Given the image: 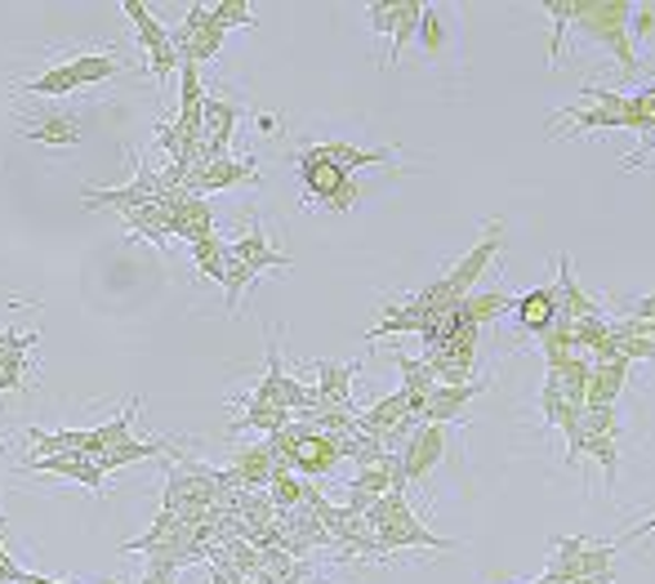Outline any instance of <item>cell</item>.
<instances>
[{
  "label": "cell",
  "mask_w": 655,
  "mask_h": 584,
  "mask_svg": "<svg viewBox=\"0 0 655 584\" xmlns=\"http://www.w3.org/2000/svg\"><path fill=\"white\" fill-rule=\"evenodd\" d=\"M366 522H371V535H375L380 553H397V548H451V540H442L429 526H420V517L411 513V504H406L402 491H389L384 500H375L371 513H366Z\"/></svg>",
  "instance_id": "obj_1"
},
{
  "label": "cell",
  "mask_w": 655,
  "mask_h": 584,
  "mask_svg": "<svg viewBox=\"0 0 655 584\" xmlns=\"http://www.w3.org/2000/svg\"><path fill=\"white\" fill-rule=\"evenodd\" d=\"M121 72H125V63L117 54H77V59H63V63L46 68L32 81H23L19 90L23 94H41V99H59V94H77V90H90L99 81H112Z\"/></svg>",
  "instance_id": "obj_2"
},
{
  "label": "cell",
  "mask_w": 655,
  "mask_h": 584,
  "mask_svg": "<svg viewBox=\"0 0 655 584\" xmlns=\"http://www.w3.org/2000/svg\"><path fill=\"white\" fill-rule=\"evenodd\" d=\"M299 179H303V192H308L312 201H321L325 210L344 214V210L357 205V183H353V174H344L335 161L316 157L312 148L299 152Z\"/></svg>",
  "instance_id": "obj_3"
},
{
  "label": "cell",
  "mask_w": 655,
  "mask_h": 584,
  "mask_svg": "<svg viewBox=\"0 0 655 584\" xmlns=\"http://www.w3.org/2000/svg\"><path fill=\"white\" fill-rule=\"evenodd\" d=\"M161 188H165L161 170L148 165V161H134V179L125 188H94V183H85L81 197H85V210H117V214H125V210H143V205L161 201Z\"/></svg>",
  "instance_id": "obj_4"
},
{
  "label": "cell",
  "mask_w": 655,
  "mask_h": 584,
  "mask_svg": "<svg viewBox=\"0 0 655 584\" xmlns=\"http://www.w3.org/2000/svg\"><path fill=\"white\" fill-rule=\"evenodd\" d=\"M125 19L134 23V32H139V41H143V50H148V72L165 85L174 72H179V50H174V41H170V28H161V19L143 6V0H125Z\"/></svg>",
  "instance_id": "obj_5"
},
{
  "label": "cell",
  "mask_w": 655,
  "mask_h": 584,
  "mask_svg": "<svg viewBox=\"0 0 655 584\" xmlns=\"http://www.w3.org/2000/svg\"><path fill=\"white\" fill-rule=\"evenodd\" d=\"M223 37H228V32L210 19V6H188L183 23L170 32V41H174V50H179V63H210V59H219Z\"/></svg>",
  "instance_id": "obj_6"
},
{
  "label": "cell",
  "mask_w": 655,
  "mask_h": 584,
  "mask_svg": "<svg viewBox=\"0 0 655 584\" xmlns=\"http://www.w3.org/2000/svg\"><path fill=\"white\" fill-rule=\"evenodd\" d=\"M290 424H294V446L285 455V469L294 477H325L340 464V442L331 433H316L312 424H299V420Z\"/></svg>",
  "instance_id": "obj_7"
},
{
  "label": "cell",
  "mask_w": 655,
  "mask_h": 584,
  "mask_svg": "<svg viewBox=\"0 0 655 584\" xmlns=\"http://www.w3.org/2000/svg\"><path fill=\"white\" fill-rule=\"evenodd\" d=\"M553 571L548 580L571 584V580H588V575H611V544H588V540H553Z\"/></svg>",
  "instance_id": "obj_8"
},
{
  "label": "cell",
  "mask_w": 655,
  "mask_h": 584,
  "mask_svg": "<svg viewBox=\"0 0 655 584\" xmlns=\"http://www.w3.org/2000/svg\"><path fill=\"white\" fill-rule=\"evenodd\" d=\"M259 179V165L245 161V157H205L196 170H188L183 179V192L192 197H210V192H228L236 183H254Z\"/></svg>",
  "instance_id": "obj_9"
},
{
  "label": "cell",
  "mask_w": 655,
  "mask_h": 584,
  "mask_svg": "<svg viewBox=\"0 0 655 584\" xmlns=\"http://www.w3.org/2000/svg\"><path fill=\"white\" fill-rule=\"evenodd\" d=\"M442 455H446V424H420V429L402 442V451H397L406 486H411V482H424V477L442 464Z\"/></svg>",
  "instance_id": "obj_10"
},
{
  "label": "cell",
  "mask_w": 655,
  "mask_h": 584,
  "mask_svg": "<svg viewBox=\"0 0 655 584\" xmlns=\"http://www.w3.org/2000/svg\"><path fill=\"white\" fill-rule=\"evenodd\" d=\"M23 469L28 473H50V477H63V482H81V486H90L94 495L103 491V482H108V473L99 469V460L94 455H85V451H72V455H50V460H23Z\"/></svg>",
  "instance_id": "obj_11"
},
{
  "label": "cell",
  "mask_w": 655,
  "mask_h": 584,
  "mask_svg": "<svg viewBox=\"0 0 655 584\" xmlns=\"http://www.w3.org/2000/svg\"><path fill=\"white\" fill-rule=\"evenodd\" d=\"M482 389H486L482 380H468V384H437V389L429 393V402L420 406L415 424H451V420H460L464 406H468Z\"/></svg>",
  "instance_id": "obj_12"
},
{
  "label": "cell",
  "mask_w": 655,
  "mask_h": 584,
  "mask_svg": "<svg viewBox=\"0 0 655 584\" xmlns=\"http://www.w3.org/2000/svg\"><path fill=\"white\" fill-rule=\"evenodd\" d=\"M241 121V108L232 99H219V94H205V108H201V130H205V152L210 157H232V130Z\"/></svg>",
  "instance_id": "obj_13"
},
{
  "label": "cell",
  "mask_w": 655,
  "mask_h": 584,
  "mask_svg": "<svg viewBox=\"0 0 655 584\" xmlns=\"http://www.w3.org/2000/svg\"><path fill=\"white\" fill-rule=\"evenodd\" d=\"M272 473H276V460H272L268 442H259V446H236V455H232V464H228V477H232L241 491H268Z\"/></svg>",
  "instance_id": "obj_14"
},
{
  "label": "cell",
  "mask_w": 655,
  "mask_h": 584,
  "mask_svg": "<svg viewBox=\"0 0 655 584\" xmlns=\"http://www.w3.org/2000/svg\"><path fill=\"white\" fill-rule=\"evenodd\" d=\"M316 406H335V411H357L353 406V366L349 362H321L316 366Z\"/></svg>",
  "instance_id": "obj_15"
},
{
  "label": "cell",
  "mask_w": 655,
  "mask_h": 584,
  "mask_svg": "<svg viewBox=\"0 0 655 584\" xmlns=\"http://www.w3.org/2000/svg\"><path fill=\"white\" fill-rule=\"evenodd\" d=\"M228 250H232V254H236V259H241L254 276H259V272H268V268H276V272H285V268H290V254H281V250H272V245H268V236H263L259 219H250V232H245L241 241H232Z\"/></svg>",
  "instance_id": "obj_16"
},
{
  "label": "cell",
  "mask_w": 655,
  "mask_h": 584,
  "mask_svg": "<svg viewBox=\"0 0 655 584\" xmlns=\"http://www.w3.org/2000/svg\"><path fill=\"white\" fill-rule=\"evenodd\" d=\"M28 139L32 143H46V148H72V143L85 139V125L72 112H46V117L28 121Z\"/></svg>",
  "instance_id": "obj_17"
},
{
  "label": "cell",
  "mask_w": 655,
  "mask_h": 584,
  "mask_svg": "<svg viewBox=\"0 0 655 584\" xmlns=\"http://www.w3.org/2000/svg\"><path fill=\"white\" fill-rule=\"evenodd\" d=\"M170 236H179V241H188V245H196V241H205V236H219V232H214V210H210V201H205V197H188V201L174 210V219H170Z\"/></svg>",
  "instance_id": "obj_18"
},
{
  "label": "cell",
  "mask_w": 655,
  "mask_h": 584,
  "mask_svg": "<svg viewBox=\"0 0 655 584\" xmlns=\"http://www.w3.org/2000/svg\"><path fill=\"white\" fill-rule=\"evenodd\" d=\"M513 313L522 322V331L531 335H544L557 318V285H544V290H531V295H517L513 300Z\"/></svg>",
  "instance_id": "obj_19"
},
{
  "label": "cell",
  "mask_w": 655,
  "mask_h": 584,
  "mask_svg": "<svg viewBox=\"0 0 655 584\" xmlns=\"http://www.w3.org/2000/svg\"><path fill=\"white\" fill-rule=\"evenodd\" d=\"M170 219H174V210H170V205H161V201H152V205H143V210H125V214H121V223L130 228V236H143V241H152L157 250H165Z\"/></svg>",
  "instance_id": "obj_20"
},
{
  "label": "cell",
  "mask_w": 655,
  "mask_h": 584,
  "mask_svg": "<svg viewBox=\"0 0 655 584\" xmlns=\"http://www.w3.org/2000/svg\"><path fill=\"white\" fill-rule=\"evenodd\" d=\"M170 451H174V442H170V437H148V442L130 437V442H121L117 451H103V455H94V460H99V469H103V473H117V469H125V464L157 460V455H170Z\"/></svg>",
  "instance_id": "obj_21"
},
{
  "label": "cell",
  "mask_w": 655,
  "mask_h": 584,
  "mask_svg": "<svg viewBox=\"0 0 655 584\" xmlns=\"http://www.w3.org/2000/svg\"><path fill=\"white\" fill-rule=\"evenodd\" d=\"M312 152L316 157H325V161H335L344 174H353V170H362V165H389L393 161V152H384V148H353V143H312Z\"/></svg>",
  "instance_id": "obj_22"
},
{
  "label": "cell",
  "mask_w": 655,
  "mask_h": 584,
  "mask_svg": "<svg viewBox=\"0 0 655 584\" xmlns=\"http://www.w3.org/2000/svg\"><path fill=\"white\" fill-rule=\"evenodd\" d=\"M134 411H139V402H130V406H125L117 420L85 429V455H103V451H117L121 442H130V437H134V433H130V420H134Z\"/></svg>",
  "instance_id": "obj_23"
},
{
  "label": "cell",
  "mask_w": 655,
  "mask_h": 584,
  "mask_svg": "<svg viewBox=\"0 0 655 584\" xmlns=\"http://www.w3.org/2000/svg\"><path fill=\"white\" fill-rule=\"evenodd\" d=\"M513 309V295H504V290H482V295H464L460 300V318L468 322V326H486V322H495V318H504Z\"/></svg>",
  "instance_id": "obj_24"
},
{
  "label": "cell",
  "mask_w": 655,
  "mask_h": 584,
  "mask_svg": "<svg viewBox=\"0 0 655 584\" xmlns=\"http://www.w3.org/2000/svg\"><path fill=\"white\" fill-rule=\"evenodd\" d=\"M28 442L37 446L32 460H50V455H72L85 451V429H28Z\"/></svg>",
  "instance_id": "obj_25"
},
{
  "label": "cell",
  "mask_w": 655,
  "mask_h": 584,
  "mask_svg": "<svg viewBox=\"0 0 655 584\" xmlns=\"http://www.w3.org/2000/svg\"><path fill=\"white\" fill-rule=\"evenodd\" d=\"M192 263H196V272H201L205 281L223 285V268H228V241H223V236H205V241H196V245H192Z\"/></svg>",
  "instance_id": "obj_26"
},
{
  "label": "cell",
  "mask_w": 655,
  "mask_h": 584,
  "mask_svg": "<svg viewBox=\"0 0 655 584\" xmlns=\"http://www.w3.org/2000/svg\"><path fill=\"white\" fill-rule=\"evenodd\" d=\"M420 23H424V6H415V0H397V28H393V46H389V63L393 68H397L402 50L411 46V37L420 32Z\"/></svg>",
  "instance_id": "obj_27"
},
{
  "label": "cell",
  "mask_w": 655,
  "mask_h": 584,
  "mask_svg": "<svg viewBox=\"0 0 655 584\" xmlns=\"http://www.w3.org/2000/svg\"><path fill=\"white\" fill-rule=\"evenodd\" d=\"M210 19L228 32V28H254V10L245 6V0H214L210 6Z\"/></svg>",
  "instance_id": "obj_28"
},
{
  "label": "cell",
  "mask_w": 655,
  "mask_h": 584,
  "mask_svg": "<svg viewBox=\"0 0 655 584\" xmlns=\"http://www.w3.org/2000/svg\"><path fill=\"white\" fill-rule=\"evenodd\" d=\"M28 375H32L28 353H10V358H0V393H19V389H28Z\"/></svg>",
  "instance_id": "obj_29"
},
{
  "label": "cell",
  "mask_w": 655,
  "mask_h": 584,
  "mask_svg": "<svg viewBox=\"0 0 655 584\" xmlns=\"http://www.w3.org/2000/svg\"><path fill=\"white\" fill-rule=\"evenodd\" d=\"M157 143L165 148V157H170V165H179L183 157H188V139H183V130L170 121V117H161L157 121Z\"/></svg>",
  "instance_id": "obj_30"
},
{
  "label": "cell",
  "mask_w": 655,
  "mask_h": 584,
  "mask_svg": "<svg viewBox=\"0 0 655 584\" xmlns=\"http://www.w3.org/2000/svg\"><path fill=\"white\" fill-rule=\"evenodd\" d=\"M174 580H179V562L148 557V566H143V580H139V584H174Z\"/></svg>",
  "instance_id": "obj_31"
},
{
  "label": "cell",
  "mask_w": 655,
  "mask_h": 584,
  "mask_svg": "<svg viewBox=\"0 0 655 584\" xmlns=\"http://www.w3.org/2000/svg\"><path fill=\"white\" fill-rule=\"evenodd\" d=\"M250 575H232V571H219V566H210V584H245Z\"/></svg>",
  "instance_id": "obj_32"
},
{
  "label": "cell",
  "mask_w": 655,
  "mask_h": 584,
  "mask_svg": "<svg viewBox=\"0 0 655 584\" xmlns=\"http://www.w3.org/2000/svg\"><path fill=\"white\" fill-rule=\"evenodd\" d=\"M651 531H655V517H651V522H642V526H633L624 540H642V535H651Z\"/></svg>",
  "instance_id": "obj_33"
},
{
  "label": "cell",
  "mask_w": 655,
  "mask_h": 584,
  "mask_svg": "<svg viewBox=\"0 0 655 584\" xmlns=\"http://www.w3.org/2000/svg\"><path fill=\"white\" fill-rule=\"evenodd\" d=\"M28 584H63V580H50V575H28Z\"/></svg>",
  "instance_id": "obj_34"
}]
</instances>
